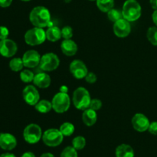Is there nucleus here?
<instances>
[{
    "label": "nucleus",
    "mask_w": 157,
    "mask_h": 157,
    "mask_svg": "<svg viewBox=\"0 0 157 157\" xmlns=\"http://www.w3.org/2000/svg\"><path fill=\"white\" fill-rule=\"evenodd\" d=\"M29 20L34 27L45 28L51 23L50 11L44 6H36L33 8L29 14Z\"/></svg>",
    "instance_id": "1"
},
{
    "label": "nucleus",
    "mask_w": 157,
    "mask_h": 157,
    "mask_svg": "<svg viewBox=\"0 0 157 157\" xmlns=\"http://www.w3.org/2000/svg\"><path fill=\"white\" fill-rule=\"evenodd\" d=\"M123 18L130 22L139 19L142 14V8L136 0H127L122 9Z\"/></svg>",
    "instance_id": "2"
},
{
    "label": "nucleus",
    "mask_w": 157,
    "mask_h": 157,
    "mask_svg": "<svg viewBox=\"0 0 157 157\" xmlns=\"http://www.w3.org/2000/svg\"><path fill=\"white\" fill-rule=\"evenodd\" d=\"M72 101L75 108L80 110H84L85 109L89 108L91 97L85 87H79L74 91Z\"/></svg>",
    "instance_id": "3"
},
{
    "label": "nucleus",
    "mask_w": 157,
    "mask_h": 157,
    "mask_svg": "<svg viewBox=\"0 0 157 157\" xmlns=\"http://www.w3.org/2000/svg\"><path fill=\"white\" fill-rule=\"evenodd\" d=\"M25 41L30 46L40 45L45 41L46 33L42 28L34 27L29 29L25 34Z\"/></svg>",
    "instance_id": "4"
},
{
    "label": "nucleus",
    "mask_w": 157,
    "mask_h": 157,
    "mask_svg": "<svg viewBox=\"0 0 157 157\" xmlns=\"http://www.w3.org/2000/svg\"><path fill=\"white\" fill-rule=\"evenodd\" d=\"M52 110L58 113H65L71 106V98L67 93L58 92L52 100Z\"/></svg>",
    "instance_id": "5"
},
{
    "label": "nucleus",
    "mask_w": 157,
    "mask_h": 157,
    "mask_svg": "<svg viewBox=\"0 0 157 157\" xmlns=\"http://www.w3.org/2000/svg\"><path fill=\"white\" fill-rule=\"evenodd\" d=\"M64 140V135L59 129L51 128L43 133L42 140L46 146L55 147L59 146Z\"/></svg>",
    "instance_id": "6"
},
{
    "label": "nucleus",
    "mask_w": 157,
    "mask_h": 157,
    "mask_svg": "<svg viewBox=\"0 0 157 157\" xmlns=\"http://www.w3.org/2000/svg\"><path fill=\"white\" fill-rule=\"evenodd\" d=\"M42 135L41 128L36 124H29L23 131V137L29 144H35L39 142L42 138Z\"/></svg>",
    "instance_id": "7"
},
{
    "label": "nucleus",
    "mask_w": 157,
    "mask_h": 157,
    "mask_svg": "<svg viewBox=\"0 0 157 157\" xmlns=\"http://www.w3.org/2000/svg\"><path fill=\"white\" fill-rule=\"evenodd\" d=\"M60 64V59L57 55L48 52L43 55L40 61L39 67L44 71H53L56 70Z\"/></svg>",
    "instance_id": "8"
},
{
    "label": "nucleus",
    "mask_w": 157,
    "mask_h": 157,
    "mask_svg": "<svg viewBox=\"0 0 157 157\" xmlns=\"http://www.w3.org/2000/svg\"><path fill=\"white\" fill-rule=\"evenodd\" d=\"M69 70L71 74L78 80L84 79L88 73V69L85 63L79 59H75L71 62Z\"/></svg>",
    "instance_id": "9"
},
{
    "label": "nucleus",
    "mask_w": 157,
    "mask_h": 157,
    "mask_svg": "<svg viewBox=\"0 0 157 157\" xmlns=\"http://www.w3.org/2000/svg\"><path fill=\"white\" fill-rule=\"evenodd\" d=\"M113 31L118 38H126L131 32V25L130 21L123 18L113 23Z\"/></svg>",
    "instance_id": "10"
},
{
    "label": "nucleus",
    "mask_w": 157,
    "mask_h": 157,
    "mask_svg": "<svg viewBox=\"0 0 157 157\" xmlns=\"http://www.w3.org/2000/svg\"><path fill=\"white\" fill-rule=\"evenodd\" d=\"M25 102L30 106H35L40 101V94L35 85H27L22 91Z\"/></svg>",
    "instance_id": "11"
},
{
    "label": "nucleus",
    "mask_w": 157,
    "mask_h": 157,
    "mask_svg": "<svg viewBox=\"0 0 157 157\" xmlns=\"http://www.w3.org/2000/svg\"><path fill=\"white\" fill-rule=\"evenodd\" d=\"M18 45L12 39H6L0 41V55L5 58H11L16 54Z\"/></svg>",
    "instance_id": "12"
},
{
    "label": "nucleus",
    "mask_w": 157,
    "mask_h": 157,
    "mask_svg": "<svg viewBox=\"0 0 157 157\" xmlns=\"http://www.w3.org/2000/svg\"><path fill=\"white\" fill-rule=\"evenodd\" d=\"M41 56L36 50H29L23 55L22 61L27 68H35L39 65Z\"/></svg>",
    "instance_id": "13"
},
{
    "label": "nucleus",
    "mask_w": 157,
    "mask_h": 157,
    "mask_svg": "<svg viewBox=\"0 0 157 157\" xmlns=\"http://www.w3.org/2000/svg\"><path fill=\"white\" fill-rule=\"evenodd\" d=\"M131 123L133 129L136 130V131L141 132V133L148 130L150 124L148 117H147L146 115L141 113H137L134 114L131 120Z\"/></svg>",
    "instance_id": "14"
},
{
    "label": "nucleus",
    "mask_w": 157,
    "mask_h": 157,
    "mask_svg": "<svg viewBox=\"0 0 157 157\" xmlns=\"http://www.w3.org/2000/svg\"><path fill=\"white\" fill-rule=\"evenodd\" d=\"M17 146L16 138L9 133H0V147L5 150H12Z\"/></svg>",
    "instance_id": "15"
},
{
    "label": "nucleus",
    "mask_w": 157,
    "mask_h": 157,
    "mask_svg": "<svg viewBox=\"0 0 157 157\" xmlns=\"http://www.w3.org/2000/svg\"><path fill=\"white\" fill-rule=\"evenodd\" d=\"M51 83H52V79L48 74L45 72H41V73L35 75L33 84L35 87L38 88L45 89L51 85Z\"/></svg>",
    "instance_id": "16"
},
{
    "label": "nucleus",
    "mask_w": 157,
    "mask_h": 157,
    "mask_svg": "<svg viewBox=\"0 0 157 157\" xmlns=\"http://www.w3.org/2000/svg\"><path fill=\"white\" fill-rule=\"evenodd\" d=\"M78 44L72 39H64L61 44V50L64 55L74 56L78 52Z\"/></svg>",
    "instance_id": "17"
},
{
    "label": "nucleus",
    "mask_w": 157,
    "mask_h": 157,
    "mask_svg": "<svg viewBox=\"0 0 157 157\" xmlns=\"http://www.w3.org/2000/svg\"><path fill=\"white\" fill-rule=\"evenodd\" d=\"M83 123L87 127H92L98 121V114L96 110L90 108H87L83 110L82 113Z\"/></svg>",
    "instance_id": "18"
},
{
    "label": "nucleus",
    "mask_w": 157,
    "mask_h": 157,
    "mask_svg": "<svg viewBox=\"0 0 157 157\" xmlns=\"http://www.w3.org/2000/svg\"><path fill=\"white\" fill-rule=\"evenodd\" d=\"M46 38L51 42H56L62 38L61 36V29L57 26H50L45 31Z\"/></svg>",
    "instance_id": "19"
},
{
    "label": "nucleus",
    "mask_w": 157,
    "mask_h": 157,
    "mask_svg": "<svg viewBox=\"0 0 157 157\" xmlns=\"http://www.w3.org/2000/svg\"><path fill=\"white\" fill-rule=\"evenodd\" d=\"M116 157H134V150L128 144H121L116 149Z\"/></svg>",
    "instance_id": "20"
},
{
    "label": "nucleus",
    "mask_w": 157,
    "mask_h": 157,
    "mask_svg": "<svg viewBox=\"0 0 157 157\" xmlns=\"http://www.w3.org/2000/svg\"><path fill=\"white\" fill-rule=\"evenodd\" d=\"M35 109L41 113H48L52 110V101L47 100H41L35 106Z\"/></svg>",
    "instance_id": "21"
},
{
    "label": "nucleus",
    "mask_w": 157,
    "mask_h": 157,
    "mask_svg": "<svg viewBox=\"0 0 157 157\" xmlns=\"http://www.w3.org/2000/svg\"><path fill=\"white\" fill-rule=\"evenodd\" d=\"M96 3L98 9L106 13L114 6V0H96Z\"/></svg>",
    "instance_id": "22"
},
{
    "label": "nucleus",
    "mask_w": 157,
    "mask_h": 157,
    "mask_svg": "<svg viewBox=\"0 0 157 157\" xmlns=\"http://www.w3.org/2000/svg\"><path fill=\"white\" fill-rule=\"evenodd\" d=\"M60 131L61 132L64 136H70L75 132V125L70 122H64L60 126Z\"/></svg>",
    "instance_id": "23"
},
{
    "label": "nucleus",
    "mask_w": 157,
    "mask_h": 157,
    "mask_svg": "<svg viewBox=\"0 0 157 157\" xmlns=\"http://www.w3.org/2000/svg\"><path fill=\"white\" fill-rule=\"evenodd\" d=\"M24 64H23L22 58H12L10 61H9V67L12 71L15 72L21 71H22L23 67H24Z\"/></svg>",
    "instance_id": "24"
},
{
    "label": "nucleus",
    "mask_w": 157,
    "mask_h": 157,
    "mask_svg": "<svg viewBox=\"0 0 157 157\" xmlns=\"http://www.w3.org/2000/svg\"><path fill=\"white\" fill-rule=\"evenodd\" d=\"M147 37L148 41L153 45L157 46V26L149 28L147 32Z\"/></svg>",
    "instance_id": "25"
},
{
    "label": "nucleus",
    "mask_w": 157,
    "mask_h": 157,
    "mask_svg": "<svg viewBox=\"0 0 157 157\" xmlns=\"http://www.w3.org/2000/svg\"><path fill=\"white\" fill-rule=\"evenodd\" d=\"M107 18H108V19L110 20V21H113V23L116 22V21H118V20L123 18L122 11H120L118 10V9H113V8L107 12Z\"/></svg>",
    "instance_id": "26"
},
{
    "label": "nucleus",
    "mask_w": 157,
    "mask_h": 157,
    "mask_svg": "<svg viewBox=\"0 0 157 157\" xmlns=\"http://www.w3.org/2000/svg\"><path fill=\"white\" fill-rule=\"evenodd\" d=\"M34 78H35V75H34L33 72L30 70H25L21 71V73H20V79L22 82L26 83H31L33 82Z\"/></svg>",
    "instance_id": "27"
},
{
    "label": "nucleus",
    "mask_w": 157,
    "mask_h": 157,
    "mask_svg": "<svg viewBox=\"0 0 157 157\" xmlns=\"http://www.w3.org/2000/svg\"><path fill=\"white\" fill-rule=\"evenodd\" d=\"M86 139L82 136H78L72 140V147L77 150H81L85 147Z\"/></svg>",
    "instance_id": "28"
},
{
    "label": "nucleus",
    "mask_w": 157,
    "mask_h": 157,
    "mask_svg": "<svg viewBox=\"0 0 157 157\" xmlns=\"http://www.w3.org/2000/svg\"><path fill=\"white\" fill-rule=\"evenodd\" d=\"M61 157H78V152L73 147H67L61 152Z\"/></svg>",
    "instance_id": "29"
},
{
    "label": "nucleus",
    "mask_w": 157,
    "mask_h": 157,
    "mask_svg": "<svg viewBox=\"0 0 157 157\" xmlns=\"http://www.w3.org/2000/svg\"><path fill=\"white\" fill-rule=\"evenodd\" d=\"M61 36L64 39H71L73 37V29L69 25L63 27L61 29Z\"/></svg>",
    "instance_id": "30"
},
{
    "label": "nucleus",
    "mask_w": 157,
    "mask_h": 157,
    "mask_svg": "<svg viewBox=\"0 0 157 157\" xmlns=\"http://www.w3.org/2000/svg\"><path fill=\"white\" fill-rule=\"evenodd\" d=\"M102 106V101L100 99H98V98H94V99H91V101H90V106H89V108L98 111V110H101Z\"/></svg>",
    "instance_id": "31"
},
{
    "label": "nucleus",
    "mask_w": 157,
    "mask_h": 157,
    "mask_svg": "<svg viewBox=\"0 0 157 157\" xmlns=\"http://www.w3.org/2000/svg\"><path fill=\"white\" fill-rule=\"evenodd\" d=\"M84 79H85L86 82H87L88 84H94L97 81V80H98V77H97V75L94 72L88 71V73L87 74Z\"/></svg>",
    "instance_id": "32"
},
{
    "label": "nucleus",
    "mask_w": 157,
    "mask_h": 157,
    "mask_svg": "<svg viewBox=\"0 0 157 157\" xmlns=\"http://www.w3.org/2000/svg\"><path fill=\"white\" fill-rule=\"evenodd\" d=\"M9 31L6 26H0V41L8 38Z\"/></svg>",
    "instance_id": "33"
},
{
    "label": "nucleus",
    "mask_w": 157,
    "mask_h": 157,
    "mask_svg": "<svg viewBox=\"0 0 157 157\" xmlns=\"http://www.w3.org/2000/svg\"><path fill=\"white\" fill-rule=\"evenodd\" d=\"M148 131L151 134L157 135V121H153V122L150 123Z\"/></svg>",
    "instance_id": "34"
},
{
    "label": "nucleus",
    "mask_w": 157,
    "mask_h": 157,
    "mask_svg": "<svg viewBox=\"0 0 157 157\" xmlns=\"http://www.w3.org/2000/svg\"><path fill=\"white\" fill-rule=\"evenodd\" d=\"M12 0H0V6L2 8H7L11 6Z\"/></svg>",
    "instance_id": "35"
},
{
    "label": "nucleus",
    "mask_w": 157,
    "mask_h": 157,
    "mask_svg": "<svg viewBox=\"0 0 157 157\" xmlns=\"http://www.w3.org/2000/svg\"><path fill=\"white\" fill-rule=\"evenodd\" d=\"M152 18H153V23L157 26V9L153 12V15H152Z\"/></svg>",
    "instance_id": "36"
},
{
    "label": "nucleus",
    "mask_w": 157,
    "mask_h": 157,
    "mask_svg": "<svg viewBox=\"0 0 157 157\" xmlns=\"http://www.w3.org/2000/svg\"><path fill=\"white\" fill-rule=\"evenodd\" d=\"M150 3L151 7L153 8L154 10L157 9V0H150Z\"/></svg>",
    "instance_id": "37"
},
{
    "label": "nucleus",
    "mask_w": 157,
    "mask_h": 157,
    "mask_svg": "<svg viewBox=\"0 0 157 157\" xmlns=\"http://www.w3.org/2000/svg\"><path fill=\"white\" fill-rule=\"evenodd\" d=\"M59 90H60V92H62V93H67V91H68V87H67L66 85H62L60 87Z\"/></svg>",
    "instance_id": "38"
},
{
    "label": "nucleus",
    "mask_w": 157,
    "mask_h": 157,
    "mask_svg": "<svg viewBox=\"0 0 157 157\" xmlns=\"http://www.w3.org/2000/svg\"><path fill=\"white\" fill-rule=\"evenodd\" d=\"M21 157H35V156L32 152H26V153H23Z\"/></svg>",
    "instance_id": "39"
},
{
    "label": "nucleus",
    "mask_w": 157,
    "mask_h": 157,
    "mask_svg": "<svg viewBox=\"0 0 157 157\" xmlns=\"http://www.w3.org/2000/svg\"><path fill=\"white\" fill-rule=\"evenodd\" d=\"M0 157H15V156L12 153H3V154L0 155Z\"/></svg>",
    "instance_id": "40"
},
{
    "label": "nucleus",
    "mask_w": 157,
    "mask_h": 157,
    "mask_svg": "<svg viewBox=\"0 0 157 157\" xmlns=\"http://www.w3.org/2000/svg\"><path fill=\"white\" fill-rule=\"evenodd\" d=\"M40 157H55V156L50 153H43V154Z\"/></svg>",
    "instance_id": "41"
},
{
    "label": "nucleus",
    "mask_w": 157,
    "mask_h": 157,
    "mask_svg": "<svg viewBox=\"0 0 157 157\" xmlns=\"http://www.w3.org/2000/svg\"><path fill=\"white\" fill-rule=\"evenodd\" d=\"M21 1H23V2H29V1H30V0H21Z\"/></svg>",
    "instance_id": "42"
},
{
    "label": "nucleus",
    "mask_w": 157,
    "mask_h": 157,
    "mask_svg": "<svg viewBox=\"0 0 157 157\" xmlns=\"http://www.w3.org/2000/svg\"><path fill=\"white\" fill-rule=\"evenodd\" d=\"M89 1H96V0H89Z\"/></svg>",
    "instance_id": "43"
}]
</instances>
